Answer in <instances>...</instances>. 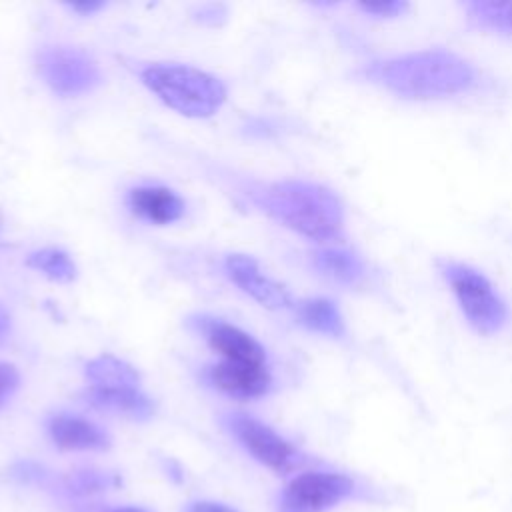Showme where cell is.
Masks as SVG:
<instances>
[{
    "label": "cell",
    "mask_w": 512,
    "mask_h": 512,
    "mask_svg": "<svg viewBox=\"0 0 512 512\" xmlns=\"http://www.w3.org/2000/svg\"><path fill=\"white\" fill-rule=\"evenodd\" d=\"M360 80L402 100H446L480 88L474 62L448 48H422L370 60L354 72Z\"/></svg>",
    "instance_id": "cell-1"
},
{
    "label": "cell",
    "mask_w": 512,
    "mask_h": 512,
    "mask_svg": "<svg viewBox=\"0 0 512 512\" xmlns=\"http://www.w3.org/2000/svg\"><path fill=\"white\" fill-rule=\"evenodd\" d=\"M252 202L292 232L330 246L344 236V204L340 196L312 180H278L248 190Z\"/></svg>",
    "instance_id": "cell-2"
},
{
    "label": "cell",
    "mask_w": 512,
    "mask_h": 512,
    "mask_svg": "<svg viewBox=\"0 0 512 512\" xmlns=\"http://www.w3.org/2000/svg\"><path fill=\"white\" fill-rule=\"evenodd\" d=\"M138 74L168 108L188 118H210L226 102L224 82L188 64L158 62L140 68Z\"/></svg>",
    "instance_id": "cell-3"
},
{
    "label": "cell",
    "mask_w": 512,
    "mask_h": 512,
    "mask_svg": "<svg viewBox=\"0 0 512 512\" xmlns=\"http://www.w3.org/2000/svg\"><path fill=\"white\" fill-rule=\"evenodd\" d=\"M436 270L474 332L492 336L504 330L510 318L508 304L484 272L452 258H438Z\"/></svg>",
    "instance_id": "cell-4"
},
{
    "label": "cell",
    "mask_w": 512,
    "mask_h": 512,
    "mask_svg": "<svg viewBox=\"0 0 512 512\" xmlns=\"http://www.w3.org/2000/svg\"><path fill=\"white\" fill-rule=\"evenodd\" d=\"M36 70L58 96H80L102 84L98 62L74 46H44L36 54Z\"/></svg>",
    "instance_id": "cell-5"
},
{
    "label": "cell",
    "mask_w": 512,
    "mask_h": 512,
    "mask_svg": "<svg viewBox=\"0 0 512 512\" xmlns=\"http://www.w3.org/2000/svg\"><path fill=\"white\" fill-rule=\"evenodd\" d=\"M224 424L232 432V436L260 464L268 466L278 474H288L306 462L304 454L294 444H290L274 428H270L268 424L260 422L254 416L240 414V412L226 414Z\"/></svg>",
    "instance_id": "cell-6"
},
{
    "label": "cell",
    "mask_w": 512,
    "mask_h": 512,
    "mask_svg": "<svg viewBox=\"0 0 512 512\" xmlns=\"http://www.w3.org/2000/svg\"><path fill=\"white\" fill-rule=\"evenodd\" d=\"M356 494V482L340 472H302L288 482L278 512H326Z\"/></svg>",
    "instance_id": "cell-7"
},
{
    "label": "cell",
    "mask_w": 512,
    "mask_h": 512,
    "mask_svg": "<svg viewBox=\"0 0 512 512\" xmlns=\"http://www.w3.org/2000/svg\"><path fill=\"white\" fill-rule=\"evenodd\" d=\"M188 326L198 332L208 342V346L222 356V360L268 364V354L264 346L248 332L224 322L222 318L210 314H196L188 318Z\"/></svg>",
    "instance_id": "cell-8"
},
{
    "label": "cell",
    "mask_w": 512,
    "mask_h": 512,
    "mask_svg": "<svg viewBox=\"0 0 512 512\" xmlns=\"http://www.w3.org/2000/svg\"><path fill=\"white\" fill-rule=\"evenodd\" d=\"M206 386L238 400H252L266 396L272 388V374L268 364H248L220 360L206 364L200 372Z\"/></svg>",
    "instance_id": "cell-9"
},
{
    "label": "cell",
    "mask_w": 512,
    "mask_h": 512,
    "mask_svg": "<svg viewBox=\"0 0 512 512\" xmlns=\"http://www.w3.org/2000/svg\"><path fill=\"white\" fill-rule=\"evenodd\" d=\"M224 270L228 278L250 298L270 310H286L294 308V300L290 292L276 282L274 278L266 276L258 262L246 254H228L224 260Z\"/></svg>",
    "instance_id": "cell-10"
},
{
    "label": "cell",
    "mask_w": 512,
    "mask_h": 512,
    "mask_svg": "<svg viewBox=\"0 0 512 512\" xmlns=\"http://www.w3.org/2000/svg\"><path fill=\"white\" fill-rule=\"evenodd\" d=\"M128 210L150 224L166 226L178 222L186 212V202L172 188L162 184H140L126 194Z\"/></svg>",
    "instance_id": "cell-11"
},
{
    "label": "cell",
    "mask_w": 512,
    "mask_h": 512,
    "mask_svg": "<svg viewBox=\"0 0 512 512\" xmlns=\"http://www.w3.org/2000/svg\"><path fill=\"white\" fill-rule=\"evenodd\" d=\"M312 268L340 286H360L368 278V266L360 254L344 246H320L310 254Z\"/></svg>",
    "instance_id": "cell-12"
},
{
    "label": "cell",
    "mask_w": 512,
    "mask_h": 512,
    "mask_svg": "<svg viewBox=\"0 0 512 512\" xmlns=\"http://www.w3.org/2000/svg\"><path fill=\"white\" fill-rule=\"evenodd\" d=\"M46 428L52 442L62 450H104L110 446V438L100 426L74 414H54Z\"/></svg>",
    "instance_id": "cell-13"
},
{
    "label": "cell",
    "mask_w": 512,
    "mask_h": 512,
    "mask_svg": "<svg viewBox=\"0 0 512 512\" xmlns=\"http://www.w3.org/2000/svg\"><path fill=\"white\" fill-rule=\"evenodd\" d=\"M84 400L98 410L124 414L132 420H148L154 414V402L138 386H124V388L90 386L84 392Z\"/></svg>",
    "instance_id": "cell-14"
},
{
    "label": "cell",
    "mask_w": 512,
    "mask_h": 512,
    "mask_svg": "<svg viewBox=\"0 0 512 512\" xmlns=\"http://www.w3.org/2000/svg\"><path fill=\"white\" fill-rule=\"evenodd\" d=\"M294 310H296L298 322L310 332L336 338V340L346 336V322L334 300L324 296H314L294 304Z\"/></svg>",
    "instance_id": "cell-15"
},
{
    "label": "cell",
    "mask_w": 512,
    "mask_h": 512,
    "mask_svg": "<svg viewBox=\"0 0 512 512\" xmlns=\"http://www.w3.org/2000/svg\"><path fill=\"white\" fill-rule=\"evenodd\" d=\"M84 374L92 382V386H100V388L138 386L140 382L138 370L132 364L112 354H102L88 360L84 366Z\"/></svg>",
    "instance_id": "cell-16"
},
{
    "label": "cell",
    "mask_w": 512,
    "mask_h": 512,
    "mask_svg": "<svg viewBox=\"0 0 512 512\" xmlns=\"http://www.w3.org/2000/svg\"><path fill=\"white\" fill-rule=\"evenodd\" d=\"M466 20L478 30L512 36V2L470 0L462 4Z\"/></svg>",
    "instance_id": "cell-17"
},
{
    "label": "cell",
    "mask_w": 512,
    "mask_h": 512,
    "mask_svg": "<svg viewBox=\"0 0 512 512\" xmlns=\"http://www.w3.org/2000/svg\"><path fill=\"white\" fill-rule=\"evenodd\" d=\"M26 266L42 272L52 282H72L76 278L74 260L60 248H40L30 252Z\"/></svg>",
    "instance_id": "cell-18"
},
{
    "label": "cell",
    "mask_w": 512,
    "mask_h": 512,
    "mask_svg": "<svg viewBox=\"0 0 512 512\" xmlns=\"http://www.w3.org/2000/svg\"><path fill=\"white\" fill-rule=\"evenodd\" d=\"M410 8L404 0H386V2H360L358 10L376 20H392L402 16Z\"/></svg>",
    "instance_id": "cell-19"
},
{
    "label": "cell",
    "mask_w": 512,
    "mask_h": 512,
    "mask_svg": "<svg viewBox=\"0 0 512 512\" xmlns=\"http://www.w3.org/2000/svg\"><path fill=\"white\" fill-rule=\"evenodd\" d=\"M18 384H20V374H18L16 366H12L8 362H0V408L16 392Z\"/></svg>",
    "instance_id": "cell-20"
},
{
    "label": "cell",
    "mask_w": 512,
    "mask_h": 512,
    "mask_svg": "<svg viewBox=\"0 0 512 512\" xmlns=\"http://www.w3.org/2000/svg\"><path fill=\"white\" fill-rule=\"evenodd\" d=\"M72 12L80 14V16H92L96 14L98 10H102L106 4L104 2H98V0H84V2H72V4H66Z\"/></svg>",
    "instance_id": "cell-21"
},
{
    "label": "cell",
    "mask_w": 512,
    "mask_h": 512,
    "mask_svg": "<svg viewBox=\"0 0 512 512\" xmlns=\"http://www.w3.org/2000/svg\"><path fill=\"white\" fill-rule=\"evenodd\" d=\"M186 512H236V510H232L230 506L220 504V502H208V500H204V502H194V504H190V508H188Z\"/></svg>",
    "instance_id": "cell-22"
},
{
    "label": "cell",
    "mask_w": 512,
    "mask_h": 512,
    "mask_svg": "<svg viewBox=\"0 0 512 512\" xmlns=\"http://www.w3.org/2000/svg\"><path fill=\"white\" fill-rule=\"evenodd\" d=\"M10 314H8V310L0 304V344L8 338V334H10Z\"/></svg>",
    "instance_id": "cell-23"
},
{
    "label": "cell",
    "mask_w": 512,
    "mask_h": 512,
    "mask_svg": "<svg viewBox=\"0 0 512 512\" xmlns=\"http://www.w3.org/2000/svg\"><path fill=\"white\" fill-rule=\"evenodd\" d=\"M116 512H144V510H138V508H120Z\"/></svg>",
    "instance_id": "cell-24"
},
{
    "label": "cell",
    "mask_w": 512,
    "mask_h": 512,
    "mask_svg": "<svg viewBox=\"0 0 512 512\" xmlns=\"http://www.w3.org/2000/svg\"><path fill=\"white\" fill-rule=\"evenodd\" d=\"M0 230H2V216H0Z\"/></svg>",
    "instance_id": "cell-25"
}]
</instances>
